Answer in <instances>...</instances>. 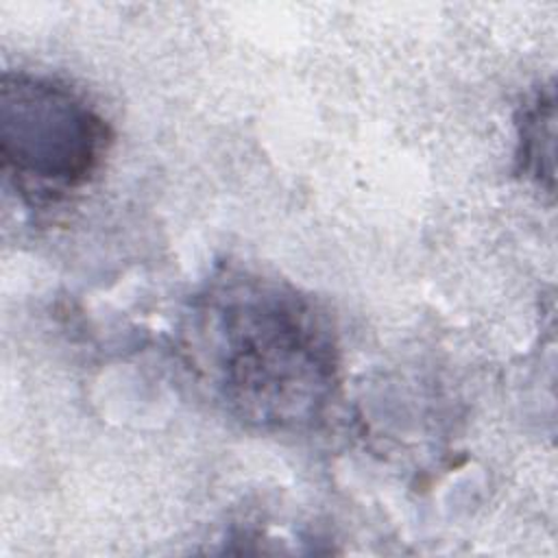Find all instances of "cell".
I'll list each match as a JSON object with an SVG mask.
<instances>
[{
	"label": "cell",
	"instance_id": "6da1fadb",
	"mask_svg": "<svg viewBox=\"0 0 558 558\" xmlns=\"http://www.w3.org/2000/svg\"><path fill=\"white\" fill-rule=\"evenodd\" d=\"M179 331L198 384L242 425L303 429L336 397L340 349L331 318L283 279L222 268L190 299Z\"/></svg>",
	"mask_w": 558,
	"mask_h": 558
},
{
	"label": "cell",
	"instance_id": "3957f363",
	"mask_svg": "<svg viewBox=\"0 0 558 558\" xmlns=\"http://www.w3.org/2000/svg\"><path fill=\"white\" fill-rule=\"evenodd\" d=\"M543 144H554V100L551 92L547 96L536 94L530 105L523 107V118L519 122V159L523 170L541 183V177L547 174L543 170V159L551 166V153L543 148Z\"/></svg>",
	"mask_w": 558,
	"mask_h": 558
},
{
	"label": "cell",
	"instance_id": "7a4b0ae2",
	"mask_svg": "<svg viewBox=\"0 0 558 558\" xmlns=\"http://www.w3.org/2000/svg\"><path fill=\"white\" fill-rule=\"evenodd\" d=\"M111 129L68 83L4 72L0 78V157L17 190L41 198L83 187L100 168Z\"/></svg>",
	"mask_w": 558,
	"mask_h": 558
}]
</instances>
